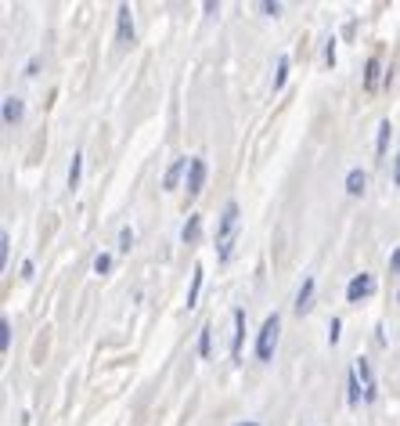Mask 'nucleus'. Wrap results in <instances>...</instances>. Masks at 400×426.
Returning a JSON list of instances; mask_svg holds the SVG:
<instances>
[{
    "mask_svg": "<svg viewBox=\"0 0 400 426\" xmlns=\"http://www.w3.org/2000/svg\"><path fill=\"white\" fill-rule=\"evenodd\" d=\"M235 228H238V202H227L224 213H220V224H217V260H227L231 257Z\"/></svg>",
    "mask_w": 400,
    "mask_h": 426,
    "instance_id": "1",
    "label": "nucleus"
},
{
    "mask_svg": "<svg viewBox=\"0 0 400 426\" xmlns=\"http://www.w3.org/2000/svg\"><path fill=\"white\" fill-rule=\"evenodd\" d=\"M278 329H282V318H278V311H274V315H267V322H263V329H260V340H256V358H260V361H270V358H274Z\"/></svg>",
    "mask_w": 400,
    "mask_h": 426,
    "instance_id": "2",
    "label": "nucleus"
},
{
    "mask_svg": "<svg viewBox=\"0 0 400 426\" xmlns=\"http://www.w3.org/2000/svg\"><path fill=\"white\" fill-rule=\"evenodd\" d=\"M375 293V279L372 275H354L350 286H346V303H361L364 296Z\"/></svg>",
    "mask_w": 400,
    "mask_h": 426,
    "instance_id": "3",
    "label": "nucleus"
},
{
    "mask_svg": "<svg viewBox=\"0 0 400 426\" xmlns=\"http://www.w3.org/2000/svg\"><path fill=\"white\" fill-rule=\"evenodd\" d=\"M202 185H206V159H202V156H195V159H192V166H188V199H199Z\"/></svg>",
    "mask_w": 400,
    "mask_h": 426,
    "instance_id": "4",
    "label": "nucleus"
},
{
    "mask_svg": "<svg viewBox=\"0 0 400 426\" xmlns=\"http://www.w3.org/2000/svg\"><path fill=\"white\" fill-rule=\"evenodd\" d=\"M357 376L364 383V401H375L379 387H375V376H372V365H368V358H357Z\"/></svg>",
    "mask_w": 400,
    "mask_h": 426,
    "instance_id": "5",
    "label": "nucleus"
},
{
    "mask_svg": "<svg viewBox=\"0 0 400 426\" xmlns=\"http://www.w3.org/2000/svg\"><path fill=\"white\" fill-rule=\"evenodd\" d=\"M119 44H130L134 40V15H130V4H119Z\"/></svg>",
    "mask_w": 400,
    "mask_h": 426,
    "instance_id": "6",
    "label": "nucleus"
},
{
    "mask_svg": "<svg viewBox=\"0 0 400 426\" xmlns=\"http://www.w3.org/2000/svg\"><path fill=\"white\" fill-rule=\"evenodd\" d=\"M231 318H235V340H231V358L238 361V358H242V340H245V311H242V308H235V315H231Z\"/></svg>",
    "mask_w": 400,
    "mask_h": 426,
    "instance_id": "7",
    "label": "nucleus"
},
{
    "mask_svg": "<svg viewBox=\"0 0 400 426\" xmlns=\"http://www.w3.org/2000/svg\"><path fill=\"white\" fill-rule=\"evenodd\" d=\"M311 303H314V279H303L299 296H296V311H299V315H306V311H311Z\"/></svg>",
    "mask_w": 400,
    "mask_h": 426,
    "instance_id": "8",
    "label": "nucleus"
},
{
    "mask_svg": "<svg viewBox=\"0 0 400 426\" xmlns=\"http://www.w3.org/2000/svg\"><path fill=\"white\" fill-rule=\"evenodd\" d=\"M202 279H206V271H202V264H195L192 267V289H188V311L199 303V289H202Z\"/></svg>",
    "mask_w": 400,
    "mask_h": 426,
    "instance_id": "9",
    "label": "nucleus"
},
{
    "mask_svg": "<svg viewBox=\"0 0 400 426\" xmlns=\"http://www.w3.org/2000/svg\"><path fill=\"white\" fill-rule=\"evenodd\" d=\"M22 119V98H4V127H15Z\"/></svg>",
    "mask_w": 400,
    "mask_h": 426,
    "instance_id": "10",
    "label": "nucleus"
},
{
    "mask_svg": "<svg viewBox=\"0 0 400 426\" xmlns=\"http://www.w3.org/2000/svg\"><path fill=\"white\" fill-rule=\"evenodd\" d=\"M379 69H382L379 58H372L368 69H364V90H368V95H375V87H379Z\"/></svg>",
    "mask_w": 400,
    "mask_h": 426,
    "instance_id": "11",
    "label": "nucleus"
},
{
    "mask_svg": "<svg viewBox=\"0 0 400 426\" xmlns=\"http://www.w3.org/2000/svg\"><path fill=\"white\" fill-rule=\"evenodd\" d=\"M199 231H202V217H199V213H192L188 224H184V231H180V242H188V246H192V242L199 238Z\"/></svg>",
    "mask_w": 400,
    "mask_h": 426,
    "instance_id": "12",
    "label": "nucleus"
},
{
    "mask_svg": "<svg viewBox=\"0 0 400 426\" xmlns=\"http://www.w3.org/2000/svg\"><path fill=\"white\" fill-rule=\"evenodd\" d=\"M184 166H192V163H188V159H177V163L166 170V181H163V188H166V192L177 188V181H180V170H184Z\"/></svg>",
    "mask_w": 400,
    "mask_h": 426,
    "instance_id": "13",
    "label": "nucleus"
},
{
    "mask_svg": "<svg viewBox=\"0 0 400 426\" xmlns=\"http://www.w3.org/2000/svg\"><path fill=\"white\" fill-rule=\"evenodd\" d=\"M364 181H368L364 170H350L346 174V195H361L364 192Z\"/></svg>",
    "mask_w": 400,
    "mask_h": 426,
    "instance_id": "14",
    "label": "nucleus"
},
{
    "mask_svg": "<svg viewBox=\"0 0 400 426\" xmlns=\"http://www.w3.org/2000/svg\"><path fill=\"white\" fill-rule=\"evenodd\" d=\"M386 145H389V119H386V123H379V141H375V159L379 163L386 159Z\"/></svg>",
    "mask_w": 400,
    "mask_h": 426,
    "instance_id": "15",
    "label": "nucleus"
},
{
    "mask_svg": "<svg viewBox=\"0 0 400 426\" xmlns=\"http://www.w3.org/2000/svg\"><path fill=\"white\" fill-rule=\"evenodd\" d=\"M346 401H350V408H357L361 405V387H357V369L346 376Z\"/></svg>",
    "mask_w": 400,
    "mask_h": 426,
    "instance_id": "16",
    "label": "nucleus"
},
{
    "mask_svg": "<svg viewBox=\"0 0 400 426\" xmlns=\"http://www.w3.org/2000/svg\"><path fill=\"white\" fill-rule=\"evenodd\" d=\"M80 174H83V152H76L73 163H69V188H76V185H80Z\"/></svg>",
    "mask_w": 400,
    "mask_h": 426,
    "instance_id": "17",
    "label": "nucleus"
},
{
    "mask_svg": "<svg viewBox=\"0 0 400 426\" xmlns=\"http://www.w3.org/2000/svg\"><path fill=\"white\" fill-rule=\"evenodd\" d=\"M285 76H289V54L278 58V73H274V90H282L285 87Z\"/></svg>",
    "mask_w": 400,
    "mask_h": 426,
    "instance_id": "18",
    "label": "nucleus"
},
{
    "mask_svg": "<svg viewBox=\"0 0 400 426\" xmlns=\"http://www.w3.org/2000/svg\"><path fill=\"white\" fill-rule=\"evenodd\" d=\"M209 343H213V332H209V325H202V332H199V354H202V358H209V354H213V347H209Z\"/></svg>",
    "mask_w": 400,
    "mask_h": 426,
    "instance_id": "19",
    "label": "nucleus"
},
{
    "mask_svg": "<svg viewBox=\"0 0 400 426\" xmlns=\"http://www.w3.org/2000/svg\"><path fill=\"white\" fill-rule=\"evenodd\" d=\"M8 347H11V322L0 318V351H8Z\"/></svg>",
    "mask_w": 400,
    "mask_h": 426,
    "instance_id": "20",
    "label": "nucleus"
},
{
    "mask_svg": "<svg viewBox=\"0 0 400 426\" xmlns=\"http://www.w3.org/2000/svg\"><path fill=\"white\" fill-rule=\"evenodd\" d=\"M130 246H134V231H130V228H123V231H119V250H123V253H130Z\"/></svg>",
    "mask_w": 400,
    "mask_h": 426,
    "instance_id": "21",
    "label": "nucleus"
},
{
    "mask_svg": "<svg viewBox=\"0 0 400 426\" xmlns=\"http://www.w3.org/2000/svg\"><path fill=\"white\" fill-rule=\"evenodd\" d=\"M108 267H112V257H108V253H98V260H94V271H98V275H105Z\"/></svg>",
    "mask_w": 400,
    "mask_h": 426,
    "instance_id": "22",
    "label": "nucleus"
},
{
    "mask_svg": "<svg viewBox=\"0 0 400 426\" xmlns=\"http://www.w3.org/2000/svg\"><path fill=\"white\" fill-rule=\"evenodd\" d=\"M339 329H343V322L332 318V325H328V343H339Z\"/></svg>",
    "mask_w": 400,
    "mask_h": 426,
    "instance_id": "23",
    "label": "nucleus"
},
{
    "mask_svg": "<svg viewBox=\"0 0 400 426\" xmlns=\"http://www.w3.org/2000/svg\"><path fill=\"white\" fill-rule=\"evenodd\" d=\"M8 250H11V235L0 231V260H8Z\"/></svg>",
    "mask_w": 400,
    "mask_h": 426,
    "instance_id": "24",
    "label": "nucleus"
},
{
    "mask_svg": "<svg viewBox=\"0 0 400 426\" xmlns=\"http://www.w3.org/2000/svg\"><path fill=\"white\" fill-rule=\"evenodd\" d=\"M325 62H328V69L335 66V37L328 40V47H325Z\"/></svg>",
    "mask_w": 400,
    "mask_h": 426,
    "instance_id": "25",
    "label": "nucleus"
},
{
    "mask_svg": "<svg viewBox=\"0 0 400 426\" xmlns=\"http://www.w3.org/2000/svg\"><path fill=\"white\" fill-rule=\"evenodd\" d=\"M389 271H400V246H396L393 257H389Z\"/></svg>",
    "mask_w": 400,
    "mask_h": 426,
    "instance_id": "26",
    "label": "nucleus"
},
{
    "mask_svg": "<svg viewBox=\"0 0 400 426\" xmlns=\"http://www.w3.org/2000/svg\"><path fill=\"white\" fill-rule=\"evenodd\" d=\"M393 185H400V156H396V163H393Z\"/></svg>",
    "mask_w": 400,
    "mask_h": 426,
    "instance_id": "27",
    "label": "nucleus"
},
{
    "mask_svg": "<svg viewBox=\"0 0 400 426\" xmlns=\"http://www.w3.org/2000/svg\"><path fill=\"white\" fill-rule=\"evenodd\" d=\"M235 426H260V422H235Z\"/></svg>",
    "mask_w": 400,
    "mask_h": 426,
    "instance_id": "28",
    "label": "nucleus"
}]
</instances>
